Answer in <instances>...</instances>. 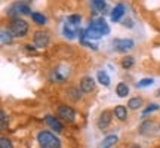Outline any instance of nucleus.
<instances>
[{
  "mask_svg": "<svg viewBox=\"0 0 160 148\" xmlns=\"http://www.w3.org/2000/svg\"><path fill=\"white\" fill-rule=\"evenodd\" d=\"M9 31L15 37H24V36L28 33V22L24 21L22 18H15L9 24Z\"/></svg>",
  "mask_w": 160,
  "mask_h": 148,
  "instance_id": "7ed1b4c3",
  "label": "nucleus"
},
{
  "mask_svg": "<svg viewBox=\"0 0 160 148\" xmlns=\"http://www.w3.org/2000/svg\"><path fill=\"white\" fill-rule=\"evenodd\" d=\"M154 131H156V126L151 120H145L142 125L139 126V133L141 135H150V132L153 133Z\"/></svg>",
  "mask_w": 160,
  "mask_h": 148,
  "instance_id": "dca6fc26",
  "label": "nucleus"
},
{
  "mask_svg": "<svg viewBox=\"0 0 160 148\" xmlns=\"http://www.w3.org/2000/svg\"><path fill=\"white\" fill-rule=\"evenodd\" d=\"M0 129L2 131H5L6 127H8V117H6V113H5V110H0Z\"/></svg>",
  "mask_w": 160,
  "mask_h": 148,
  "instance_id": "a878e982",
  "label": "nucleus"
},
{
  "mask_svg": "<svg viewBox=\"0 0 160 148\" xmlns=\"http://www.w3.org/2000/svg\"><path fill=\"white\" fill-rule=\"evenodd\" d=\"M156 110H159V105H156V104H151V105H148L147 108L142 111V116H147V114L153 113V111H156Z\"/></svg>",
  "mask_w": 160,
  "mask_h": 148,
  "instance_id": "c756f323",
  "label": "nucleus"
},
{
  "mask_svg": "<svg viewBox=\"0 0 160 148\" xmlns=\"http://www.w3.org/2000/svg\"><path fill=\"white\" fill-rule=\"evenodd\" d=\"M91 6L93 7V11L104 12L107 7V3H105V0H91Z\"/></svg>",
  "mask_w": 160,
  "mask_h": 148,
  "instance_id": "412c9836",
  "label": "nucleus"
},
{
  "mask_svg": "<svg viewBox=\"0 0 160 148\" xmlns=\"http://www.w3.org/2000/svg\"><path fill=\"white\" fill-rule=\"evenodd\" d=\"M157 95H159V96H160V89H159V92H157Z\"/></svg>",
  "mask_w": 160,
  "mask_h": 148,
  "instance_id": "473e14b6",
  "label": "nucleus"
},
{
  "mask_svg": "<svg viewBox=\"0 0 160 148\" xmlns=\"http://www.w3.org/2000/svg\"><path fill=\"white\" fill-rule=\"evenodd\" d=\"M80 43L83 46H86V47H89V49H92V51H98V46L93 45L91 40H85V39H80Z\"/></svg>",
  "mask_w": 160,
  "mask_h": 148,
  "instance_id": "bb28decb",
  "label": "nucleus"
},
{
  "mask_svg": "<svg viewBox=\"0 0 160 148\" xmlns=\"http://www.w3.org/2000/svg\"><path fill=\"white\" fill-rule=\"evenodd\" d=\"M80 89L83 93H91L93 89H95V80L92 79L91 76H85L83 79L80 80Z\"/></svg>",
  "mask_w": 160,
  "mask_h": 148,
  "instance_id": "f8f14e48",
  "label": "nucleus"
},
{
  "mask_svg": "<svg viewBox=\"0 0 160 148\" xmlns=\"http://www.w3.org/2000/svg\"><path fill=\"white\" fill-rule=\"evenodd\" d=\"M111 117H113V113H111L110 110H104L102 113L99 114V117H98V121H97L98 127H99L101 131H105V129L111 125Z\"/></svg>",
  "mask_w": 160,
  "mask_h": 148,
  "instance_id": "0eeeda50",
  "label": "nucleus"
},
{
  "mask_svg": "<svg viewBox=\"0 0 160 148\" xmlns=\"http://www.w3.org/2000/svg\"><path fill=\"white\" fill-rule=\"evenodd\" d=\"M45 123L49 126V127H51L55 133H61V132H62V125H61V123H59V121H58L53 116H49V114H48V116H45Z\"/></svg>",
  "mask_w": 160,
  "mask_h": 148,
  "instance_id": "ddd939ff",
  "label": "nucleus"
},
{
  "mask_svg": "<svg viewBox=\"0 0 160 148\" xmlns=\"http://www.w3.org/2000/svg\"><path fill=\"white\" fill-rule=\"evenodd\" d=\"M125 13H126L125 5H123V3H119V5H117L114 9L111 11V21H113V22H119Z\"/></svg>",
  "mask_w": 160,
  "mask_h": 148,
  "instance_id": "4468645a",
  "label": "nucleus"
},
{
  "mask_svg": "<svg viewBox=\"0 0 160 148\" xmlns=\"http://www.w3.org/2000/svg\"><path fill=\"white\" fill-rule=\"evenodd\" d=\"M67 96L71 99V101H79L82 98V89L80 87H70L67 91Z\"/></svg>",
  "mask_w": 160,
  "mask_h": 148,
  "instance_id": "6ab92c4d",
  "label": "nucleus"
},
{
  "mask_svg": "<svg viewBox=\"0 0 160 148\" xmlns=\"http://www.w3.org/2000/svg\"><path fill=\"white\" fill-rule=\"evenodd\" d=\"M8 17H11L12 19H15V18H19V15H30L31 17V9H30L28 3H24V2H15V3H12L9 7H8Z\"/></svg>",
  "mask_w": 160,
  "mask_h": 148,
  "instance_id": "f03ea898",
  "label": "nucleus"
},
{
  "mask_svg": "<svg viewBox=\"0 0 160 148\" xmlns=\"http://www.w3.org/2000/svg\"><path fill=\"white\" fill-rule=\"evenodd\" d=\"M21 2H24V3H30L31 0H21Z\"/></svg>",
  "mask_w": 160,
  "mask_h": 148,
  "instance_id": "2f4dec72",
  "label": "nucleus"
},
{
  "mask_svg": "<svg viewBox=\"0 0 160 148\" xmlns=\"http://www.w3.org/2000/svg\"><path fill=\"white\" fill-rule=\"evenodd\" d=\"M89 25H92L93 28H97L99 33L102 36L105 34H108L110 33V27H108V24H107V21L104 19L102 17H99V18H95L93 21H91V24Z\"/></svg>",
  "mask_w": 160,
  "mask_h": 148,
  "instance_id": "9d476101",
  "label": "nucleus"
},
{
  "mask_svg": "<svg viewBox=\"0 0 160 148\" xmlns=\"http://www.w3.org/2000/svg\"><path fill=\"white\" fill-rule=\"evenodd\" d=\"M133 64H135L133 57H126V58H123V61H122V67L125 70H129L131 67H133Z\"/></svg>",
  "mask_w": 160,
  "mask_h": 148,
  "instance_id": "393cba45",
  "label": "nucleus"
},
{
  "mask_svg": "<svg viewBox=\"0 0 160 148\" xmlns=\"http://www.w3.org/2000/svg\"><path fill=\"white\" fill-rule=\"evenodd\" d=\"M79 31H80V25H76V24L70 22L68 19H65L64 27H62V34L65 36L67 39H74Z\"/></svg>",
  "mask_w": 160,
  "mask_h": 148,
  "instance_id": "423d86ee",
  "label": "nucleus"
},
{
  "mask_svg": "<svg viewBox=\"0 0 160 148\" xmlns=\"http://www.w3.org/2000/svg\"><path fill=\"white\" fill-rule=\"evenodd\" d=\"M33 42H34V45L37 47H46V46L49 45V42H51V37L49 34L46 33V31H36L34 33V37H33Z\"/></svg>",
  "mask_w": 160,
  "mask_h": 148,
  "instance_id": "6e6552de",
  "label": "nucleus"
},
{
  "mask_svg": "<svg viewBox=\"0 0 160 148\" xmlns=\"http://www.w3.org/2000/svg\"><path fill=\"white\" fill-rule=\"evenodd\" d=\"M117 141H119V136H117V135H107V136L101 141V144L98 145V148H111Z\"/></svg>",
  "mask_w": 160,
  "mask_h": 148,
  "instance_id": "2eb2a0df",
  "label": "nucleus"
},
{
  "mask_svg": "<svg viewBox=\"0 0 160 148\" xmlns=\"http://www.w3.org/2000/svg\"><path fill=\"white\" fill-rule=\"evenodd\" d=\"M68 70H65L64 67H57V68L52 71L51 74V80L55 81V83H62L65 80L68 79Z\"/></svg>",
  "mask_w": 160,
  "mask_h": 148,
  "instance_id": "1a4fd4ad",
  "label": "nucleus"
},
{
  "mask_svg": "<svg viewBox=\"0 0 160 148\" xmlns=\"http://www.w3.org/2000/svg\"><path fill=\"white\" fill-rule=\"evenodd\" d=\"M133 42L131 39H114L113 40V47L116 52H126L133 47Z\"/></svg>",
  "mask_w": 160,
  "mask_h": 148,
  "instance_id": "39448f33",
  "label": "nucleus"
},
{
  "mask_svg": "<svg viewBox=\"0 0 160 148\" xmlns=\"http://www.w3.org/2000/svg\"><path fill=\"white\" fill-rule=\"evenodd\" d=\"M116 93H117V96L119 98H126L129 95V86L126 85V83H119V85L116 86Z\"/></svg>",
  "mask_w": 160,
  "mask_h": 148,
  "instance_id": "a211bd4d",
  "label": "nucleus"
},
{
  "mask_svg": "<svg viewBox=\"0 0 160 148\" xmlns=\"http://www.w3.org/2000/svg\"><path fill=\"white\" fill-rule=\"evenodd\" d=\"M0 148H13L11 139H8V138H2V139H0Z\"/></svg>",
  "mask_w": 160,
  "mask_h": 148,
  "instance_id": "c85d7f7f",
  "label": "nucleus"
},
{
  "mask_svg": "<svg viewBox=\"0 0 160 148\" xmlns=\"http://www.w3.org/2000/svg\"><path fill=\"white\" fill-rule=\"evenodd\" d=\"M37 142L42 148H61L59 138L49 131H40L37 133Z\"/></svg>",
  "mask_w": 160,
  "mask_h": 148,
  "instance_id": "f257e3e1",
  "label": "nucleus"
},
{
  "mask_svg": "<svg viewBox=\"0 0 160 148\" xmlns=\"http://www.w3.org/2000/svg\"><path fill=\"white\" fill-rule=\"evenodd\" d=\"M141 107H142V98H139V96L131 98L129 102H128V108L129 110H139Z\"/></svg>",
  "mask_w": 160,
  "mask_h": 148,
  "instance_id": "aec40b11",
  "label": "nucleus"
},
{
  "mask_svg": "<svg viewBox=\"0 0 160 148\" xmlns=\"http://www.w3.org/2000/svg\"><path fill=\"white\" fill-rule=\"evenodd\" d=\"M131 148H141V147H139V145H137V144H135V145H132Z\"/></svg>",
  "mask_w": 160,
  "mask_h": 148,
  "instance_id": "7c9ffc66",
  "label": "nucleus"
},
{
  "mask_svg": "<svg viewBox=\"0 0 160 148\" xmlns=\"http://www.w3.org/2000/svg\"><path fill=\"white\" fill-rule=\"evenodd\" d=\"M114 116L116 119H119L120 121H126V119H128V110H126L125 105H117V107H114Z\"/></svg>",
  "mask_w": 160,
  "mask_h": 148,
  "instance_id": "f3484780",
  "label": "nucleus"
},
{
  "mask_svg": "<svg viewBox=\"0 0 160 148\" xmlns=\"http://www.w3.org/2000/svg\"><path fill=\"white\" fill-rule=\"evenodd\" d=\"M80 34H82L80 39H85V40H99L102 37V34H101L97 28H93L92 25H89L86 30H83Z\"/></svg>",
  "mask_w": 160,
  "mask_h": 148,
  "instance_id": "9b49d317",
  "label": "nucleus"
},
{
  "mask_svg": "<svg viewBox=\"0 0 160 148\" xmlns=\"http://www.w3.org/2000/svg\"><path fill=\"white\" fill-rule=\"evenodd\" d=\"M154 83V80L153 79H142V80H139L138 81V87H147V86H150V85H153Z\"/></svg>",
  "mask_w": 160,
  "mask_h": 148,
  "instance_id": "cd10ccee",
  "label": "nucleus"
},
{
  "mask_svg": "<svg viewBox=\"0 0 160 148\" xmlns=\"http://www.w3.org/2000/svg\"><path fill=\"white\" fill-rule=\"evenodd\" d=\"M57 113L59 116V119L67 121V123H73L76 120V111L71 107H68V105H59Z\"/></svg>",
  "mask_w": 160,
  "mask_h": 148,
  "instance_id": "20e7f679",
  "label": "nucleus"
},
{
  "mask_svg": "<svg viewBox=\"0 0 160 148\" xmlns=\"http://www.w3.org/2000/svg\"><path fill=\"white\" fill-rule=\"evenodd\" d=\"M31 19H33L37 25H45L46 21H48L45 15L40 13V12H33V13H31Z\"/></svg>",
  "mask_w": 160,
  "mask_h": 148,
  "instance_id": "4be33fe9",
  "label": "nucleus"
},
{
  "mask_svg": "<svg viewBox=\"0 0 160 148\" xmlns=\"http://www.w3.org/2000/svg\"><path fill=\"white\" fill-rule=\"evenodd\" d=\"M12 34L11 31H8V30H2V33H0V39H2V45H11L12 43Z\"/></svg>",
  "mask_w": 160,
  "mask_h": 148,
  "instance_id": "5701e85b",
  "label": "nucleus"
},
{
  "mask_svg": "<svg viewBox=\"0 0 160 148\" xmlns=\"http://www.w3.org/2000/svg\"><path fill=\"white\" fill-rule=\"evenodd\" d=\"M98 81L102 86H110V76L105 71H98Z\"/></svg>",
  "mask_w": 160,
  "mask_h": 148,
  "instance_id": "b1692460",
  "label": "nucleus"
}]
</instances>
